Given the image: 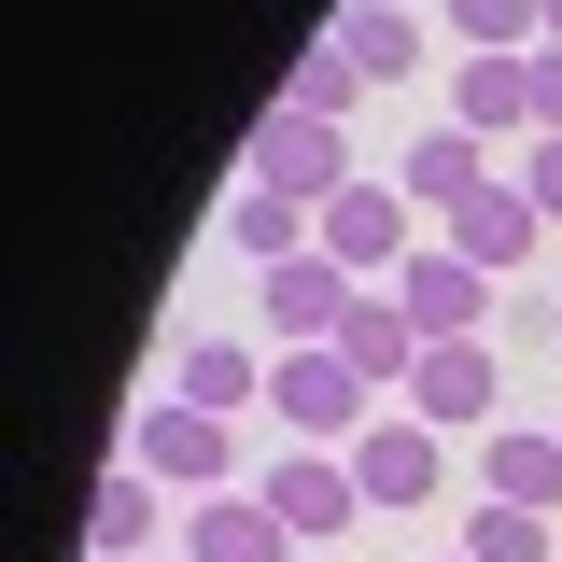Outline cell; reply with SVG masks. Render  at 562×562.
I'll return each mask as SVG.
<instances>
[{
	"instance_id": "11",
	"label": "cell",
	"mask_w": 562,
	"mask_h": 562,
	"mask_svg": "<svg viewBox=\"0 0 562 562\" xmlns=\"http://www.w3.org/2000/svg\"><path fill=\"white\" fill-rule=\"evenodd\" d=\"M338 351H351V380H366L380 408H394V394H408V380H422V324H408V310H394V281H366V295H351V324H338Z\"/></svg>"
},
{
	"instance_id": "16",
	"label": "cell",
	"mask_w": 562,
	"mask_h": 562,
	"mask_svg": "<svg viewBox=\"0 0 562 562\" xmlns=\"http://www.w3.org/2000/svg\"><path fill=\"white\" fill-rule=\"evenodd\" d=\"M225 239H239L254 268H295V254L324 239V211H310V198H281V183H239V198H225Z\"/></svg>"
},
{
	"instance_id": "8",
	"label": "cell",
	"mask_w": 562,
	"mask_h": 562,
	"mask_svg": "<svg viewBox=\"0 0 562 562\" xmlns=\"http://www.w3.org/2000/svg\"><path fill=\"white\" fill-rule=\"evenodd\" d=\"M254 183H281V198H338V183H366V169H351V140L324 127V113H281L268 99V127H254Z\"/></svg>"
},
{
	"instance_id": "2",
	"label": "cell",
	"mask_w": 562,
	"mask_h": 562,
	"mask_svg": "<svg viewBox=\"0 0 562 562\" xmlns=\"http://www.w3.org/2000/svg\"><path fill=\"white\" fill-rule=\"evenodd\" d=\"M324 254H338L351 281H394L422 254V211H408V183H380V169H366V183H338V198H324Z\"/></svg>"
},
{
	"instance_id": "19",
	"label": "cell",
	"mask_w": 562,
	"mask_h": 562,
	"mask_svg": "<svg viewBox=\"0 0 562 562\" xmlns=\"http://www.w3.org/2000/svg\"><path fill=\"white\" fill-rule=\"evenodd\" d=\"M450 43L464 57H535L549 43V0H450Z\"/></svg>"
},
{
	"instance_id": "5",
	"label": "cell",
	"mask_w": 562,
	"mask_h": 562,
	"mask_svg": "<svg viewBox=\"0 0 562 562\" xmlns=\"http://www.w3.org/2000/svg\"><path fill=\"white\" fill-rule=\"evenodd\" d=\"M394 310L422 324V351L436 338H492V268H464L450 239H422L408 268H394Z\"/></svg>"
},
{
	"instance_id": "17",
	"label": "cell",
	"mask_w": 562,
	"mask_h": 562,
	"mask_svg": "<svg viewBox=\"0 0 562 562\" xmlns=\"http://www.w3.org/2000/svg\"><path fill=\"white\" fill-rule=\"evenodd\" d=\"M338 57L366 70V85H408V70H422V14H408V0H351V14H338Z\"/></svg>"
},
{
	"instance_id": "20",
	"label": "cell",
	"mask_w": 562,
	"mask_h": 562,
	"mask_svg": "<svg viewBox=\"0 0 562 562\" xmlns=\"http://www.w3.org/2000/svg\"><path fill=\"white\" fill-rule=\"evenodd\" d=\"M351 99H366V70L338 57V29H324V43H310V57L281 70V113H324V127H351Z\"/></svg>"
},
{
	"instance_id": "14",
	"label": "cell",
	"mask_w": 562,
	"mask_h": 562,
	"mask_svg": "<svg viewBox=\"0 0 562 562\" xmlns=\"http://www.w3.org/2000/svg\"><path fill=\"white\" fill-rule=\"evenodd\" d=\"M450 127L535 140V57H464V70H450Z\"/></svg>"
},
{
	"instance_id": "18",
	"label": "cell",
	"mask_w": 562,
	"mask_h": 562,
	"mask_svg": "<svg viewBox=\"0 0 562 562\" xmlns=\"http://www.w3.org/2000/svg\"><path fill=\"white\" fill-rule=\"evenodd\" d=\"M492 492H506V506H562V422H549V436L492 422Z\"/></svg>"
},
{
	"instance_id": "12",
	"label": "cell",
	"mask_w": 562,
	"mask_h": 562,
	"mask_svg": "<svg viewBox=\"0 0 562 562\" xmlns=\"http://www.w3.org/2000/svg\"><path fill=\"white\" fill-rule=\"evenodd\" d=\"M394 183H408V211H436V225H450V211L492 183V140H479V127H422L408 155H394Z\"/></svg>"
},
{
	"instance_id": "1",
	"label": "cell",
	"mask_w": 562,
	"mask_h": 562,
	"mask_svg": "<svg viewBox=\"0 0 562 562\" xmlns=\"http://www.w3.org/2000/svg\"><path fill=\"white\" fill-rule=\"evenodd\" d=\"M268 408H281L295 450H351V436L380 422V394L351 380V351H281V366H268Z\"/></svg>"
},
{
	"instance_id": "23",
	"label": "cell",
	"mask_w": 562,
	"mask_h": 562,
	"mask_svg": "<svg viewBox=\"0 0 562 562\" xmlns=\"http://www.w3.org/2000/svg\"><path fill=\"white\" fill-rule=\"evenodd\" d=\"M535 127H562V43H535Z\"/></svg>"
},
{
	"instance_id": "24",
	"label": "cell",
	"mask_w": 562,
	"mask_h": 562,
	"mask_svg": "<svg viewBox=\"0 0 562 562\" xmlns=\"http://www.w3.org/2000/svg\"><path fill=\"white\" fill-rule=\"evenodd\" d=\"M549 43H562V0H549Z\"/></svg>"
},
{
	"instance_id": "13",
	"label": "cell",
	"mask_w": 562,
	"mask_h": 562,
	"mask_svg": "<svg viewBox=\"0 0 562 562\" xmlns=\"http://www.w3.org/2000/svg\"><path fill=\"white\" fill-rule=\"evenodd\" d=\"M169 394L211 408V422H239L254 394H268V351H254V338H183V351H169Z\"/></svg>"
},
{
	"instance_id": "25",
	"label": "cell",
	"mask_w": 562,
	"mask_h": 562,
	"mask_svg": "<svg viewBox=\"0 0 562 562\" xmlns=\"http://www.w3.org/2000/svg\"><path fill=\"white\" fill-rule=\"evenodd\" d=\"M450 562H464V549H450Z\"/></svg>"
},
{
	"instance_id": "7",
	"label": "cell",
	"mask_w": 562,
	"mask_h": 562,
	"mask_svg": "<svg viewBox=\"0 0 562 562\" xmlns=\"http://www.w3.org/2000/svg\"><path fill=\"white\" fill-rule=\"evenodd\" d=\"M436 239H450L464 268H492V281H520V268H535V239H549V211L520 198V169H492V183H479V198H464V211H450Z\"/></svg>"
},
{
	"instance_id": "10",
	"label": "cell",
	"mask_w": 562,
	"mask_h": 562,
	"mask_svg": "<svg viewBox=\"0 0 562 562\" xmlns=\"http://www.w3.org/2000/svg\"><path fill=\"white\" fill-rule=\"evenodd\" d=\"M183 562H295V520L268 492H198L183 506Z\"/></svg>"
},
{
	"instance_id": "21",
	"label": "cell",
	"mask_w": 562,
	"mask_h": 562,
	"mask_svg": "<svg viewBox=\"0 0 562 562\" xmlns=\"http://www.w3.org/2000/svg\"><path fill=\"white\" fill-rule=\"evenodd\" d=\"M464 562H549V506H464Z\"/></svg>"
},
{
	"instance_id": "3",
	"label": "cell",
	"mask_w": 562,
	"mask_h": 562,
	"mask_svg": "<svg viewBox=\"0 0 562 562\" xmlns=\"http://www.w3.org/2000/svg\"><path fill=\"white\" fill-rule=\"evenodd\" d=\"M127 464H155L169 492H225V464H239V422L183 408V394H155V408L127 422Z\"/></svg>"
},
{
	"instance_id": "15",
	"label": "cell",
	"mask_w": 562,
	"mask_h": 562,
	"mask_svg": "<svg viewBox=\"0 0 562 562\" xmlns=\"http://www.w3.org/2000/svg\"><path fill=\"white\" fill-rule=\"evenodd\" d=\"M155 520H169V479H155V464H113V479L85 492V549H99V562L155 549Z\"/></svg>"
},
{
	"instance_id": "6",
	"label": "cell",
	"mask_w": 562,
	"mask_h": 562,
	"mask_svg": "<svg viewBox=\"0 0 562 562\" xmlns=\"http://www.w3.org/2000/svg\"><path fill=\"white\" fill-rule=\"evenodd\" d=\"M408 422H436V436H464V422H506V366H492V338H436L422 351V380L394 394Z\"/></svg>"
},
{
	"instance_id": "22",
	"label": "cell",
	"mask_w": 562,
	"mask_h": 562,
	"mask_svg": "<svg viewBox=\"0 0 562 562\" xmlns=\"http://www.w3.org/2000/svg\"><path fill=\"white\" fill-rule=\"evenodd\" d=\"M520 198L562 225V127H535V140H520Z\"/></svg>"
},
{
	"instance_id": "4",
	"label": "cell",
	"mask_w": 562,
	"mask_h": 562,
	"mask_svg": "<svg viewBox=\"0 0 562 562\" xmlns=\"http://www.w3.org/2000/svg\"><path fill=\"white\" fill-rule=\"evenodd\" d=\"M436 479H450V436H436V422L380 408L351 436V492H366V506H436Z\"/></svg>"
},
{
	"instance_id": "9",
	"label": "cell",
	"mask_w": 562,
	"mask_h": 562,
	"mask_svg": "<svg viewBox=\"0 0 562 562\" xmlns=\"http://www.w3.org/2000/svg\"><path fill=\"white\" fill-rule=\"evenodd\" d=\"M268 506L295 520V549L351 535V520H366V492H351V450H281V464H268Z\"/></svg>"
}]
</instances>
